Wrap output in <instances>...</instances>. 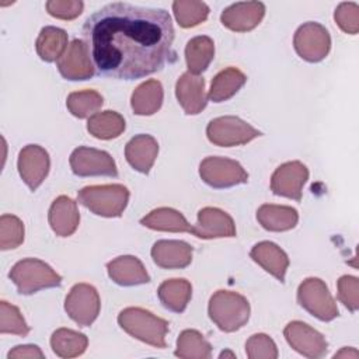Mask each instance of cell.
<instances>
[{"label":"cell","mask_w":359,"mask_h":359,"mask_svg":"<svg viewBox=\"0 0 359 359\" xmlns=\"http://www.w3.org/2000/svg\"><path fill=\"white\" fill-rule=\"evenodd\" d=\"M223 356H231V358H234V353H231V352H222V353H220V358H223Z\"/></svg>","instance_id":"cell-43"},{"label":"cell","mask_w":359,"mask_h":359,"mask_svg":"<svg viewBox=\"0 0 359 359\" xmlns=\"http://www.w3.org/2000/svg\"><path fill=\"white\" fill-rule=\"evenodd\" d=\"M140 223L144 227L158 231H191V224L182 216L181 212L171 208H158L144 216Z\"/></svg>","instance_id":"cell-29"},{"label":"cell","mask_w":359,"mask_h":359,"mask_svg":"<svg viewBox=\"0 0 359 359\" xmlns=\"http://www.w3.org/2000/svg\"><path fill=\"white\" fill-rule=\"evenodd\" d=\"M49 154L38 144L25 146L18 156V172L31 191H35L49 172Z\"/></svg>","instance_id":"cell-14"},{"label":"cell","mask_w":359,"mask_h":359,"mask_svg":"<svg viewBox=\"0 0 359 359\" xmlns=\"http://www.w3.org/2000/svg\"><path fill=\"white\" fill-rule=\"evenodd\" d=\"M24 241V224L13 215H3L0 217V248H17Z\"/></svg>","instance_id":"cell-37"},{"label":"cell","mask_w":359,"mask_h":359,"mask_svg":"<svg viewBox=\"0 0 359 359\" xmlns=\"http://www.w3.org/2000/svg\"><path fill=\"white\" fill-rule=\"evenodd\" d=\"M201 178L213 188H229L248 181L240 163L226 157H206L199 165Z\"/></svg>","instance_id":"cell-8"},{"label":"cell","mask_w":359,"mask_h":359,"mask_svg":"<svg viewBox=\"0 0 359 359\" xmlns=\"http://www.w3.org/2000/svg\"><path fill=\"white\" fill-rule=\"evenodd\" d=\"M7 358H43V353L36 345H18L8 352Z\"/></svg>","instance_id":"cell-42"},{"label":"cell","mask_w":359,"mask_h":359,"mask_svg":"<svg viewBox=\"0 0 359 359\" xmlns=\"http://www.w3.org/2000/svg\"><path fill=\"white\" fill-rule=\"evenodd\" d=\"M245 81L247 77L241 70L227 67L217 73L212 80L208 98L213 102H223L231 98L245 84Z\"/></svg>","instance_id":"cell-25"},{"label":"cell","mask_w":359,"mask_h":359,"mask_svg":"<svg viewBox=\"0 0 359 359\" xmlns=\"http://www.w3.org/2000/svg\"><path fill=\"white\" fill-rule=\"evenodd\" d=\"M257 220L269 231L290 230L297 224V210L282 205H262L257 210Z\"/></svg>","instance_id":"cell-24"},{"label":"cell","mask_w":359,"mask_h":359,"mask_svg":"<svg viewBox=\"0 0 359 359\" xmlns=\"http://www.w3.org/2000/svg\"><path fill=\"white\" fill-rule=\"evenodd\" d=\"M100 296L94 286L77 283L69 292L65 300V310L69 317L80 327H88L100 313Z\"/></svg>","instance_id":"cell-9"},{"label":"cell","mask_w":359,"mask_h":359,"mask_svg":"<svg viewBox=\"0 0 359 359\" xmlns=\"http://www.w3.org/2000/svg\"><path fill=\"white\" fill-rule=\"evenodd\" d=\"M175 95L188 115H196L206 107L205 80L192 73H184L175 86Z\"/></svg>","instance_id":"cell-18"},{"label":"cell","mask_w":359,"mask_h":359,"mask_svg":"<svg viewBox=\"0 0 359 359\" xmlns=\"http://www.w3.org/2000/svg\"><path fill=\"white\" fill-rule=\"evenodd\" d=\"M163 104V87L157 80L142 83L132 94V109L136 115H153Z\"/></svg>","instance_id":"cell-26"},{"label":"cell","mask_w":359,"mask_h":359,"mask_svg":"<svg viewBox=\"0 0 359 359\" xmlns=\"http://www.w3.org/2000/svg\"><path fill=\"white\" fill-rule=\"evenodd\" d=\"M334 18L344 32L355 35L359 29V6L352 1L341 3L335 10Z\"/></svg>","instance_id":"cell-38"},{"label":"cell","mask_w":359,"mask_h":359,"mask_svg":"<svg viewBox=\"0 0 359 359\" xmlns=\"http://www.w3.org/2000/svg\"><path fill=\"white\" fill-rule=\"evenodd\" d=\"M293 45L302 59L307 62H320L328 55L331 39L328 31L321 24L310 21L297 28Z\"/></svg>","instance_id":"cell-10"},{"label":"cell","mask_w":359,"mask_h":359,"mask_svg":"<svg viewBox=\"0 0 359 359\" xmlns=\"http://www.w3.org/2000/svg\"><path fill=\"white\" fill-rule=\"evenodd\" d=\"M79 202L94 215L104 217H118L125 210L129 201V191L121 184L91 185L79 191Z\"/></svg>","instance_id":"cell-4"},{"label":"cell","mask_w":359,"mask_h":359,"mask_svg":"<svg viewBox=\"0 0 359 359\" xmlns=\"http://www.w3.org/2000/svg\"><path fill=\"white\" fill-rule=\"evenodd\" d=\"M198 238H220L236 237V226L233 219L217 208H203L198 212L196 224L191 226V231Z\"/></svg>","instance_id":"cell-15"},{"label":"cell","mask_w":359,"mask_h":359,"mask_svg":"<svg viewBox=\"0 0 359 359\" xmlns=\"http://www.w3.org/2000/svg\"><path fill=\"white\" fill-rule=\"evenodd\" d=\"M299 304L321 321H331L338 317V307L327 287L318 278L303 280L297 289Z\"/></svg>","instance_id":"cell-6"},{"label":"cell","mask_w":359,"mask_h":359,"mask_svg":"<svg viewBox=\"0 0 359 359\" xmlns=\"http://www.w3.org/2000/svg\"><path fill=\"white\" fill-rule=\"evenodd\" d=\"M172 11L182 28H191L203 22L209 14V7L203 1L177 0L172 3Z\"/></svg>","instance_id":"cell-34"},{"label":"cell","mask_w":359,"mask_h":359,"mask_svg":"<svg viewBox=\"0 0 359 359\" xmlns=\"http://www.w3.org/2000/svg\"><path fill=\"white\" fill-rule=\"evenodd\" d=\"M215 56V43L209 36L201 35L188 41L185 60L189 73L199 74L208 69Z\"/></svg>","instance_id":"cell-30"},{"label":"cell","mask_w":359,"mask_h":359,"mask_svg":"<svg viewBox=\"0 0 359 359\" xmlns=\"http://www.w3.org/2000/svg\"><path fill=\"white\" fill-rule=\"evenodd\" d=\"M307 180V167L300 161H289L279 165L272 174L271 189L275 195L300 201L302 191Z\"/></svg>","instance_id":"cell-12"},{"label":"cell","mask_w":359,"mask_h":359,"mask_svg":"<svg viewBox=\"0 0 359 359\" xmlns=\"http://www.w3.org/2000/svg\"><path fill=\"white\" fill-rule=\"evenodd\" d=\"M265 14V6L259 1H241L229 6L222 13V24L236 32H245L255 28Z\"/></svg>","instance_id":"cell-17"},{"label":"cell","mask_w":359,"mask_h":359,"mask_svg":"<svg viewBox=\"0 0 359 359\" xmlns=\"http://www.w3.org/2000/svg\"><path fill=\"white\" fill-rule=\"evenodd\" d=\"M289 345L307 358H321L327 353V341L324 337L302 321H292L283 331Z\"/></svg>","instance_id":"cell-13"},{"label":"cell","mask_w":359,"mask_h":359,"mask_svg":"<svg viewBox=\"0 0 359 359\" xmlns=\"http://www.w3.org/2000/svg\"><path fill=\"white\" fill-rule=\"evenodd\" d=\"M57 70L67 80H87L94 74V66L83 41L70 42L57 60Z\"/></svg>","instance_id":"cell-16"},{"label":"cell","mask_w":359,"mask_h":359,"mask_svg":"<svg viewBox=\"0 0 359 359\" xmlns=\"http://www.w3.org/2000/svg\"><path fill=\"white\" fill-rule=\"evenodd\" d=\"M0 332L15 334L20 337H25L29 332L20 310L4 300L0 302Z\"/></svg>","instance_id":"cell-36"},{"label":"cell","mask_w":359,"mask_h":359,"mask_svg":"<svg viewBox=\"0 0 359 359\" xmlns=\"http://www.w3.org/2000/svg\"><path fill=\"white\" fill-rule=\"evenodd\" d=\"M206 135L213 144L230 147L248 143L262 133L237 116H220L209 122Z\"/></svg>","instance_id":"cell-7"},{"label":"cell","mask_w":359,"mask_h":359,"mask_svg":"<svg viewBox=\"0 0 359 359\" xmlns=\"http://www.w3.org/2000/svg\"><path fill=\"white\" fill-rule=\"evenodd\" d=\"M72 171L79 177L108 175L116 177L118 170L114 158L104 150L93 147H77L70 156Z\"/></svg>","instance_id":"cell-11"},{"label":"cell","mask_w":359,"mask_h":359,"mask_svg":"<svg viewBox=\"0 0 359 359\" xmlns=\"http://www.w3.org/2000/svg\"><path fill=\"white\" fill-rule=\"evenodd\" d=\"M247 356L251 359L255 358H278V351L275 342L265 334H255L245 342Z\"/></svg>","instance_id":"cell-39"},{"label":"cell","mask_w":359,"mask_h":359,"mask_svg":"<svg viewBox=\"0 0 359 359\" xmlns=\"http://www.w3.org/2000/svg\"><path fill=\"white\" fill-rule=\"evenodd\" d=\"M87 130L97 139H115L125 130V119L115 111L97 112L90 116Z\"/></svg>","instance_id":"cell-31"},{"label":"cell","mask_w":359,"mask_h":359,"mask_svg":"<svg viewBox=\"0 0 359 359\" xmlns=\"http://www.w3.org/2000/svg\"><path fill=\"white\" fill-rule=\"evenodd\" d=\"M102 97L94 90L74 91L66 100L67 109L77 118L93 116L102 107Z\"/></svg>","instance_id":"cell-35"},{"label":"cell","mask_w":359,"mask_h":359,"mask_svg":"<svg viewBox=\"0 0 359 359\" xmlns=\"http://www.w3.org/2000/svg\"><path fill=\"white\" fill-rule=\"evenodd\" d=\"M158 153V144L150 135H137L132 137L125 147L126 161L139 172L147 174L154 164Z\"/></svg>","instance_id":"cell-21"},{"label":"cell","mask_w":359,"mask_h":359,"mask_svg":"<svg viewBox=\"0 0 359 359\" xmlns=\"http://www.w3.org/2000/svg\"><path fill=\"white\" fill-rule=\"evenodd\" d=\"M118 323L129 335L151 346L165 348L168 323L140 307H128L118 316Z\"/></svg>","instance_id":"cell-2"},{"label":"cell","mask_w":359,"mask_h":359,"mask_svg":"<svg viewBox=\"0 0 359 359\" xmlns=\"http://www.w3.org/2000/svg\"><path fill=\"white\" fill-rule=\"evenodd\" d=\"M359 282L358 278L351 275H344L338 280V299L351 311H356L359 306Z\"/></svg>","instance_id":"cell-40"},{"label":"cell","mask_w":359,"mask_h":359,"mask_svg":"<svg viewBox=\"0 0 359 359\" xmlns=\"http://www.w3.org/2000/svg\"><path fill=\"white\" fill-rule=\"evenodd\" d=\"M84 3L80 0H50L46 3V10L52 17L60 20H73L83 11Z\"/></svg>","instance_id":"cell-41"},{"label":"cell","mask_w":359,"mask_h":359,"mask_svg":"<svg viewBox=\"0 0 359 359\" xmlns=\"http://www.w3.org/2000/svg\"><path fill=\"white\" fill-rule=\"evenodd\" d=\"M87 344L88 339L84 334L69 328L56 330L50 338L52 351L60 358H73L81 355L86 351Z\"/></svg>","instance_id":"cell-32"},{"label":"cell","mask_w":359,"mask_h":359,"mask_svg":"<svg viewBox=\"0 0 359 359\" xmlns=\"http://www.w3.org/2000/svg\"><path fill=\"white\" fill-rule=\"evenodd\" d=\"M151 258L165 269H181L192 261V247L180 240H160L151 248Z\"/></svg>","instance_id":"cell-19"},{"label":"cell","mask_w":359,"mask_h":359,"mask_svg":"<svg viewBox=\"0 0 359 359\" xmlns=\"http://www.w3.org/2000/svg\"><path fill=\"white\" fill-rule=\"evenodd\" d=\"M251 258L278 280L285 282V273L289 266V258L280 247L271 241H262L252 247Z\"/></svg>","instance_id":"cell-23"},{"label":"cell","mask_w":359,"mask_h":359,"mask_svg":"<svg viewBox=\"0 0 359 359\" xmlns=\"http://www.w3.org/2000/svg\"><path fill=\"white\" fill-rule=\"evenodd\" d=\"M67 46V34L56 27L42 28L35 42L36 52L45 62H57Z\"/></svg>","instance_id":"cell-28"},{"label":"cell","mask_w":359,"mask_h":359,"mask_svg":"<svg viewBox=\"0 0 359 359\" xmlns=\"http://www.w3.org/2000/svg\"><path fill=\"white\" fill-rule=\"evenodd\" d=\"M163 306L174 313H182L192 296V286L187 279H170L157 290Z\"/></svg>","instance_id":"cell-27"},{"label":"cell","mask_w":359,"mask_h":359,"mask_svg":"<svg viewBox=\"0 0 359 359\" xmlns=\"http://www.w3.org/2000/svg\"><path fill=\"white\" fill-rule=\"evenodd\" d=\"M18 293L32 294L41 289L60 286L62 278L48 264L36 258L18 261L8 273Z\"/></svg>","instance_id":"cell-5"},{"label":"cell","mask_w":359,"mask_h":359,"mask_svg":"<svg viewBox=\"0 0 359 359\" xmlns=\"http://www.w3.org/2000/svg\"><path fill=\"white\" fill-rule=\"evenodd\" d=\"M48 219L56 236L67 237L76 231L80 222V213L77 210L76 202L62 195L53 201Z\"/></svg>","instance_id":"cell-20"},{"label":"cell","mask_w":359,"mask_h":359,"mask_svg":"<svg viewBox=\"0 0 359 359\" xmlns=\"http://www.w3.org/2000/svg\"><path fill=\"white\" fill-rule=\"evenodd\" d=\"M109 278L121 286H133L150 280L143 264L132 255H123L112 259L107 265Z\"/></svg>","instance_id":"cell-22"},{"label":"cell","mask_w":359,"mask_h":359,"mask_svg":"<svg viewBox=\"0 0 359 359\" xmlns=\"http://www.w3.org/2000/svg\"><path fill=\"white\" fill-rule=\"evenodd\" d=\"M210 344L195 330H185L177 341L175 356L180 358H210Z\"/></svg>","instance_id":"cell-33"},{"label":"cell","mask_w":359,"mask_h":359,"mask_svg":"<svg viewBox=\"0 0 359 359\" xmlns=\"http://www.w3.org/2000/svg\"><path fill=\"white\" fill-rule=\"evenodd\" d=\"M209 317L222 331L233 332L248 321L250 304L236 292L217 290L209 302Z\"/></svg>","instance_id":"cell-3"},{"label":"cell","mask_w":359,"mask_h":359,"mask_svg":"<svg viewBox=\"0 0 359 359\" xmlns=\"http://www.w3.org/2000/svg\"><path fill=\"white\" fill-rule=\"evenodd\" d=\"M174 34L168 11L115 1L86 20L81 41L98 74L136 80L164 67Z\"/></svg>","instance_id":"cell-1"}]
</instances>
